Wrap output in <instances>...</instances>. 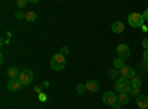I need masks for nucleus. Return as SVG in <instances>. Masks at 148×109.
<instances>
[{"label":"nucleus","mask_w":148,"mask_h":109,"mask_svg":"<svg viewBox=\"0 0 148 109\" xmlns=\"http://www.w3.org/2000/svg\"><path fill=\"white\" fill-rule=\"evenodd\" d=\"M25 19H27L28 22H34V21L37 19V14H36V12H33V10H30V12H27Z\"/></svg>","instance_id":"obj_14"},{"label":"nucleus","mask_w":148,"mask_h":109,"mask_svg":"<svg viewBox=\"0 0 148 109\" xmlns=\"http://www.w3.org/2000/svg\"><path fill=\"white\" fill-rule=\"evenodd\" d=\"M113 109H121V103H119V102H117V103L113 106Z\"/></svg>","instance_id":"obj_26"},{"label":"nucleus","mask_w":148,"mask_h":109,"mask_svg":"<svg viewBox=\"0 0 148 109\" xmlns=\"http://www.w3.org/2000/svg\"><path fill=\"white\" fill-rule=\"evenodd\" d=\"M114 90L120 94V93H130V90H132V84H130V80H127V78H119V80H116V83H114Z\"/></svg>","instance_id":"obj_1"},{"label":"nucleus","mask_w":148,"mask_h":109,"mask_svg":"<svg viewBox=\"0 0 148 109\" xmlns=\"http://www.w3.org/2000/svg\"><path fill=\"white\" fill-rule=\"evenodd\" d=\"M142 58H144V60H145V62L148 64V50H145V52H144V56H142Z\"/></svg>","instance_id":"obj_25"},{"label":"nucleus","mask_w":148,"mask_h":109,"mask_svg":"<svg viewBox=\"0 0 148 109\" xmlns=\"http://www.w3.org/2000/svg\"><path fill=\"white\" fill-rule=\"evenodd\" d=\"M123 66H125V60H123L121 58L114 59V68H116V69H121Z\"/></svg>","instance_id":"obj_16"},{"label":"nucleus","mask_w":148,"mask_h":109,"mask_svg":"<svg viewBox=\"0 0 148 109\" xmlns=\"http://www.w3.org/2000/svg\"><path fill=\"white\" fill-rule=\"evenodd\" d=\"M120 75H121V78H127V80H132L135 75V69L132 68V66H123L121 69H120Z\"/></svg>","instance_id":"obj_7"},{"label":"nucleus","mask_w":148,"mask_h":109,"mask_svg":"<svg viewBox=\"0 0 148 109\" xmlns=\"http://www.w3.org/2000/svg\"><path fill=\"white\" fill-rule=\"evenodd\" d=\"M18 80L21 81L22 86H28V84H31V83H33V71H31V69H24V71H21V75H19Z\"/></svg>","instance_id":"obj_4"},{"label":"nucleus","mask_w":148,"mask_h":109,"mask_svg":"<svg viewBox=\"0 0 148 109\" xmlns=\"http://www.w3.org/2000/svg\"><path fill=\"white\" fill-rule=\"evenodd\" d=\"M147 109H148V108H147Z\"/></svg>","instance_id":"obj_28"},{"label":"nucleus","mask_w":148,"mask_h":109,"mask_svg":"<svg viewBox=\"0 0 148 109\" xmlns=\"http://www.w3.org/2000/svg\"><path fill=\"white\" fill-rule=\"evenodd\" d=\"M142 47H144V49H145V50H148V37L142 40Z\"/></svg>","instance_id":"obj_24"},{"label":"nucleus","mask_w":148,"mask_h":109,"mask_svg":"<svg viewBox=\"0 0 148 109\" xmlns=\"http://www.w3.org/2000/svg\"><path fill=\"white\" fill-rule=\"evenodd\" d=\"M129 100H130V94H129V93H120L119 97H117V102L121 103V105L129 103Z\"/></svg>","instance_id":"obj_13"},{"label":"nucleus","mask_w":148,"mask_h":109,"mask_svg":"<svg viewBox=\"0 0 148 109\" xmlns=\"http://www.w3.org/2000/svg\"><path fill=\"white\" fill-rule=\"evenodd\" d=\"M142 18H144L145 22H148V9H145V10L142 12Z\"/></svg>","instance_id":"obj_22"},{"label":"nucleus","mask_w":148,"mask_h":109,"mask_svg":"<svg viewBox=\"0 0 148 109\" xmlns=\"http://www.w3.org/2000/svg\"><path fill=\"white\" fill-rule=\"evenodd\" d=\"M19 75H21V71H19L16 66H10V68L8 69V77H9L10 80L19 78Z\"/></svg>","instance_id":"obj_11"},{"label":"nucleus","mask_w":148,"mask_h":109,"mask_svg":"<svg viewBox=\"0 0 148 109\" xmlns=\"http://www.w3.org/2000/svg\"><path fill=\"white\" fill-rule=\"evenodd\" d=\"M127 22H129V25L132 27V28H139V27H142V25H145V21H144V18H142V14H130L129 15V18H127Z\"/></svg>","instance_id":"obj_3"},{"label":"nucleus","mask_w":148,"mask_h":109,"mask_svg":"<svg viewBox=\"0 0 148 109\" xmlns=\"http://www.w3.org/2000/svg\"><path fill=\"white\" fill-rule=\"evenodd\" d=\"M129 94L132 96V97H135V99H136V97H139V96H141V89L132 87V90H130V93H129Z\"/></svg>","instance_id":"obj_17"},{"label":"nucleus","mask_w":148,"mask_h":109,"mask_svg":"<svg viewBox=\"0 0 148 109\" xmlns=\"http://www.w3.org/2000/svg\"><path fill=\"white\" fill-rule=\"evenodd\" d=\"M19 7H24L25 5H28V0H18V3H16Z\"/></svg>","instance_id":"obj_21"},{"label":"nucleus","mask_w":148,"mask_h":109,"mask_svg":"<svg viewBox=\"0 0 148 109\" xmlns=\"http://www.w3.org/2000/svg\"><path fill=\"white\" fill-rule=\"evenodd\" d=\"M25 15H27V12H22V10H18L16 14H15V18L22 21V19H25Z\"/></svg>","instance_id":"obj_18"},{"label":"nucleus","mask_w":148,"mask_h":109,"mask_svg":"<svg viewBox=\"0 0 148 109\" xmlns=\"http://www.w3.org/2000/svg\"><path fill=\"white\" fill-rule=\"evenodd\" d=\"M76 90H77V93H79V94L84 93V91H86V84H79V86L76 87Z\"/></svg>","instance_id":"obj_20"},{"label":"nucleus","mask_w":148,"mask_h":109,"mask_svg":"<svg viewBox=\"0 0 148 109\" xmlns=\"http://www.w3.org/2000/svg\"><path fill=\"white\" fill-rule=\"evenodd\" d=\"M61 55H67V53H70V49H68V47H62V49H61V52H59Z\"/></svg>","instance_id":"obj_23"},{"label":"nucleus","mask_w":148,"mask_h":109,"mask_svg":"<svg viewBox=\"0 0 148 109\" xmlns=\"http://www.w3.org/2000/svg\"><path fill=\"white\" fill-rule=\"evenodd\" d=\"M141 28H142V31H144V32H148V27H147V25H142Z\"/></svg>","instance_id":"obj_27"},{"label":"nucleus","mask_w":148,"mask_h":109,"mask_svg":"<svg viewBox=\"0 0 148 109\" xmlns=\"http://www.w3.org/2000/svg\"><path fill=\"white\" fill-rule=\"evenodd\" d=\"M130 84H132V87H136V89H141V78L135 75L132 80H130Z\"/></svg>","instance_id":"obj_15"},{"label":"nucleus","mask_w":148,"mask_h":109,"mask_svg":"<svg viewBox=\"0 0 148 109\" xmlns=\"http://www.w3.org/2000/svg\"><path fill=\"white\" fill-rule=\"evenodd\" d=\"M65 66V56L61 55V53H56L52 56L51 59V68L53 71H62Z\"/></svg>","instance_id":"obj_2"},{"label":"nucleus","mask_w":148,"mask_h":109,"mask_svg":"<svg viewBox=\"0 0 148 109\" xmlns=\"http://www.w3.org/2000/svg\"><path fill=\"white\" fill-rule=\"evenodd\" d=\"M86 90H89V91L95 93V91L99 90V84H98L95 80H89L88 83H86Z\"/></svg>","instance_id":"obj_12"},{"label":"nucleus","mask_w":148,"mask_h":109,"mask_svg":"<svg viewBox=\"0 0 148 109\" xmlns=\"http://www.w3.org/2000/svg\"><path fill=\"white\" fill-rule=\"evenodd\" d=\"M116 52H117V56L121 58L123 60L127 59V58L130 56V49H129V46L125 44V43H123V44H119L117 49H116Z\"/></svg>","instance_id":"obj_6"},{"label":"nucleus","mask_w":148,"mask_h":109,"mask_svg":"<svg viewBox=\"0 0 148 109\" xmlns=\"http://www.w3.org/2000/svg\"><path fill=\"white\" fill-rule=\"evenodd\" d=\"M136 106L139 109H147L148 108V96L141 94L139 97H136Z\"/></svg>","instance_id":"obj_9"},{"label":"nucleus","mask_w":148,"mask_h":109,"mask_svg":"<svg viewBox=\"0 0 148 109\" xmlns=\"http://www.w3.org/2000/svg\"><path fill=\"white\" fill-rule=\"evenodd\" d=\"M119 75H120V69H116V68H114V69L110 71V77H111V78H116V77H119ZM120 77H121V75H120Z\"/></svg>","instance_id":"obj_19"},{"label":"nucleus","mask_w":148,"mask_h":109,"mask_svg":"<svg viewBox=\"0 0 148 109\" xmlns=\"http://www.w3.org/2000/svg\"><path fill=\"white\" fill-rule=\"evenodd\" d=\"M117 97H119V94H116V91H107L102 96V102L108 106H114L117 103Z\"/></svg>","instance_id":"obj_5"},{"label":"nucleus","mask_w":148,"mask_h":109,"mask_svg":"<svg viewBox=\"0 0 148 109\" xmlns=\"http://www.w3.org/2000/svg\"><path fill=\"white\" fill-rule=\"evenodd\" d=\"M111 30H113V32H116V34H120V32L125 31V24H123L121 21H116V22H113V25H111Z\"/></svg>","instance_id":"obj_10"},{"label":"nucleus","mask_w":148,"mask_h":109,"mask_svg":"<svg viewBox=\"0 0 148 109\" xmlns=\"http://www.w3.org/2000/svg\"><path fill=\"white\" fill-rule=\"evenodd\" d=\"M21 86H22V84H21V81H19L18 78L9 80V83H8V90H9V91H18Z\"/></svg>","instance_id":"obj_8"}]
</instances>
